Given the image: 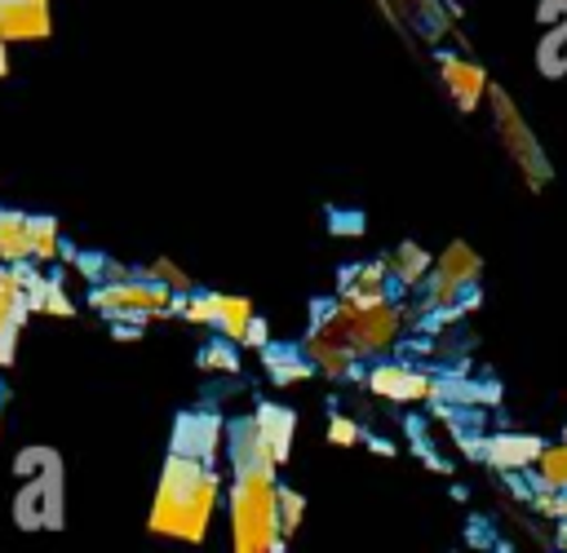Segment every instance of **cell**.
<instances>
[{
	"mask_svg": "<svg viewBox=\"0 0 567 553\" xmlns=\"http://www.w3.org/2000/svg\"><path fill=\"white\" fill-rule=\"evenodd\" d=\"M217 495H221V478H217L213 465L168 451L164 473H159V487H155V500H151L146 526L155 535L177 540V544H199L208 535Z\"/></svg>",
	"mask_w": 567,
	"mask_h": 553,
	"instance_id": "6da1fadb",
	"label": "cell"
},
{
	"mask_svg": "<svg viewBox=\"0 0 567 553\" xmlns=\"http://www.w3.org/2000/svg\"><path fill=\"white\" fill-rule=\"evenodd\" d=\"M230 553H284L279 482L270 465L230 469Z\"/></svg>",
	"mask_w": 567,
	"mask_h": 553,
	"instance_id": "7a4b0ae2",
	"label": "cell"
},
{
	"mask_svg": "<svg viewBox=\"0 0 567 553\" xmlns=\"http://www.w3.org/2000/svg\"><path fill=\"white\" fill-rule=\"evenodd\" d=\"M487 102H492V128H496V142L505 146V155H509V159H514V168L523 173L527 190H540V186L549 181V164H545V150H540V142H536L532 124L518 115L514 97H509L501 84H492V88H487Z\"/></svg>",
	"mask_w": 567,
	"mask_h": 553,
	"instance_id": "3957f363",
	"label": "cell"
},
{
	"mask_svg": "<svg viewBox=\"0 0 567 553\" xmlns=\"http://www.w3.org/2000/svg\"><path fill=\"white\" fill-rule=\"evenodd\" d=\"M89 305L102 310L115 323H137L142 327V323L168 314L173 292L159 288V283H151V279H142V274H133V279H120V283H97L93 296H89Z\"/></svg>",
	"mask_w": 567,
	"mask_h": 553,
	"instance_id": "277c9868",
	"label": "cell"
},
{
	"mask_svg": "<svg viewBox=\"0 0 567 553\" xmlns=\"http://www.w3.org/2000/svg\"><path fill=\"white\" fill-rule=\"evenodd\" d=\"M478 270H483V261L470 243H461V239L447 243L443 257H434V270L425 274V314L461 305V292H474V283H478Z\"/></svg>",
	"mask_w": 567,
	"mask_h": 553,
	"instance_id": "5b68a950",
	"label": "cell"
},
{
	"mask_svg": "<svg viewBox=\"0 0 567 553\" xmlns=\"http://www.w3.org/2000/svg\"><path fill=\"white\" fill-rule=\"evenodd\" d=\"M337 301V296H332ZM403 323H408V314H403V305H377V310H346V305H337V327H341V336L350 341V349L363 358V354H381V349H390L399 336H403Z\"/></svg>",
	"mask_w": 567,
	"mask_h": 553,
	"instance_id": "8992f818",
	"label": "cell"
},
{
	"mask_svg": "<svg viewBox=\"0 0 567 553\" xmlns=\"http://www.w3.org/2000/svg\"><path fill=\"white\" fill-rule=\"evenodd\" d=\"M363 385L377 398H390V403H439V376H430V372H421L412 363H399V358L372 363Z\"/></svg>",
	"mask_w": 567,
	"mask_h": 553,
	"instance_id": "52a82bcc",
	"label": "cell"
},
{
	"mask_svg": "<svg viewBox=\"0 0 567 553\" xmlns=\"http://www.w3.org/2000/svg\"><path fill=\"white\" fill-rule=\"evenodd\" d=\"M226 447V425L217 411H182L177 425H173V456H190V460H204L217 469V456Z\"/></svg>",
	"mask_w": 567,
	"mask_h": 553,
	"instance_id": "ba28073f",
	"label": "cell"
},
{
	"mask_svg": "<svg viewBox=\"0 0 567 553\" xmlns=\"http://www.w3.org/2000/svg\"><path fill=\"white\" fill-rule=\"evenodd\" d=\"M62 469V465H58ZM49 469L31 482H22L18 500H13V518L18 526L27 531H40V526H62V473Z\"/></svg>",
	"mask_w": 567,
	"mask_h": 553,
	"instance_id": "9c48e42d",
	"label": "cell"
},
{
	"mask_svg": "<svg viewBox=\"0 0 567 553\" xmlns=\"http://www.w3.org/2000/svg\"><path fill=\"white\" fill-rule=\"evenodd\" d=\"M337 305H346V310L390 305V270H385V257H372L363 265H346L341 279H337Z\"/></svg>",
	"mask_w": 567,
	"mask_h": 553,
	"instance_id": "30bf717a",
	"label": "cell"
},
{
	"mask_svg": "<svg viewBox=\"0 0 567 553\" xmlns=\"http://www.w3.org/2000/svg\"><path fill=\"white\" fill-rule=\"evenodd\" d=\"M439 75H443V88H447L452 106H461V111H478V102H483V97H487V88H492L487 71H483L478 62H470V58L452 53V49H443V53H439Z\"/></svg>",
	"mask_w": 567,
	"mask_h": 553,
	"instance_id": "8fae6325",
	"label": "cell"
},
{
	"mask_svg": "<svg viewBox=\"0 0 567 553\" xmlns=\"http://www.w3.org/2000/svg\"><path fill=\"white\" fill-rule=\"evenodd\" d=\"M252 425H257V438H261V451L275 469L288 465L292 456V434H297V411L292 407H279V403H257L252 407Z\"/></svg>",
	"mask_w": 567,
	"mask_h": 553,
	"instance_id": "7c38bea8",
	"label": "cell"
},
{
	"mask_svg": "<svg viewBox=\"0 0 567 553\" xmlns=\"http://www.w3.org/2000/svg\"><path fill=\"white\" fill-rule=\"evenodd\" d=\"M53 31L49 0H0V44L9 40H44Z\"/></svg>",
	"mask_w": 567,
	"mask_h": 553,
	"instance_id": "4fadbf2b",
	"label": "cell"
},
{
	"mask_svg": "<svg viewBox=\"0 0 567 553\" xmlns=\"http://www.w3.org/2000/svg\"><path fill=\"white\" fill-rule=\"evenodd\" d=\"M545 442L536 434H487V447H483V460L496 469V473H523L540 460Z\"/></svg>",
	"mask_w": 567,
	"mask_h": 553,
	"instance_id": "5bb4252c",
	"label": "cell"
},
{
	"mask_svg": "<svg viewBox=\"0 0 567 553\" xmlns=\"http://www.w3.org/2000/svg\"><path fill=\"white\" fill-rule=\"evenodd\" d=\"M385 270H390V279L399 283V288H421L425 283V274L434 270V257L421 248V243H412V239H403V243H394L390 252H385Z\"/></svg>",
	"mask_w": 567,
	"mask_h": 553,
	"instance_id": "9a60e30c",
	"label": "cell"
},
{
	"mask_svg": "<svg viewBox=\"0 0 567 553\" xmlns=\"http://www.w3.org/2000/svg\"><path fill=\"white\" fill-rule=\"evenodd\" d=\"M261 367L270 385H301L315 376V363L301 354V345H275V341L261 349Z\"/></svg>",
	"mask_w": 567,
	"mask_h": 553,
	"instance_id": "2e32d148",
	"label": "cell"
},
{
	"mask_svg": "<svg viewBox=\"0 0 567 553\" xmlns=\"http://www.w3.org/2000/svg\"><path fill=\"white\" fill-rule=\"evenodd\" d=\"M0 261L27 265L31 261V212L0 208Z\"/></svg>",
	"mask_w": 567,
	"mask_h": 553,
	"instance_id": "e0dca14e",
	"label": "cell"
},
{
	"mask_svg": "<svg viewBox=\"0 0 567 553\" xmlns=\"http://www.w3.org/2000/svg\"><path fill=\"white\" fill-rule=\"evenodd\" d=\"M252 319H257V310H252V296H230V292H217V310H213V327L221 332V341H230V345H239Z\"/></svg>",
	"mask_w": 567,
	"mask_h": 553,
	"instance_id": "ac0fdd59",
	"label": "cell"
},
{
	"mask_svg": "<svg viewBox=\"0 0 567 553\" xmlns=\"http://www.w3.org/2000/svg\"><path fill=\"white\" fill-rule=\"evenodd\" d=\"M532 491H567V442L545 447L536 460V473H527Z\"/></svg>",
	"mask_w": 567,
	"mask_h": 553,
	"instance_id": "d6986e66",
	"label": "cell"
},
{
	"mask_svg": "<svg viewBox=\"0 0 567 553\" xmlns=\"http://www.w3.org/2000/svg\"><path fill=\"white\" fill-rule=\"evenodd\" d=\"M142 279H151V283H159V288H168L173 296H190L195 292V283H190V274L182 270V265H173L168 257H159V261H151L146 270H137Z\"/></svg>",
	"mask_w": 567,
	"mask_h": 553,
	"instance_id": "ffe728a7",
	"label": "cell"
},
{
	"mask_svg": "<svg viewBox=\"0 0 567 553\" xmlns=\"http://www.w3.org/2000/svg\"><path fill=\"white\" fill-rule=\"evenodd\" d=\"M31 257L44 265L53 257H62V234L53 217H31Z\"/></svg>",
	"mask_w": 567,
	"mask_h": 553,
	"instance_id": "44dd1931",
	"label": "cell"
},
{
	"mask_svg": "<svg viewBox=\"0 0 567 553\" xmlns=\"http://www.w3.org/2000/svg\"><path fill=\"white\" fill-rule=\"evenodd\" d=\"M199 367H204V372H217V376H235V372H239V345L213 336V341L199 349Z\"/></svg>",
	"mask_w": 567,
	"mask_h": 553,
	"instance_id": "7402d4cb",
	"label": "cell"
},
{
	"mask_svg": "<svg viewBox=\"0 0 567 553\" xmlns=\"http://www.w3.org/2000/svg\"><path fill=\"white\" fill-rule=\"evenodd\" d=\"M301 518H306V495L297 487L279 482V540H292L297 526H301Z\"/></svg>",
	"mask_w": 567,
	"mask_h": 553,
	"instance_id": "603a6c76",
	"label": "cell"
},
{
	"mask_svg": "<svg viewBox=\"0 0 567 553\" xmlns=\"http://www.w3.org/2000/svg\"><path fill=\"white\" fill-rule=\"evenodd\" d=\"M62 460H58V451H49V447H27V451H18L13 456V473L22 478V482H31V478H40V473H49V469H58Z\"/></svg>",
	"mask_w": 567,
	"mask_h": 553,
	"instance_id": "cb8c5ba5",
	"label": "cell"
},
{
	"mask_svg": "<svg viewBox=\"0 0 567 553\" xmlns=\"http://www.w3.org/2000/svg\"><path fill=\"white\" fill-rule=\"evenodd\" d=\"M332 447H359L363 442V429L350 420V416H341V411H332L328 416V434H323Z\"/></svg>",
	"mask_w": 567,
	"mask_h": 553,
	"instance_id": "d4e9b609",
	"label": "cell"
},
{
	"mask_svg": "<svg viewBox=\"0 0 567 553\" xmlns=\"http://www.w3.org/2000/svg\"><path fill=\"white\" fill-rule=\"evenodd\" d=\"M239 345H248V349H257V354L270 345V327H266V319H261V314L248 323V332H244V341H239Z\"/></svg>",
	"mask_w": 567,
	"mask_h": 553,
	"instance_id": "484cf974",
	"label": "cell"
},
{
	"mask_svg": "<svg viewBox=\"0 0 567 553\" xmlns=\"http://www.w3.org/2000/svg\"><path fill=\"white\" fill-rule=\"evenodd\" d=\"M532 513H540V518H554L558 522V491H532Z\"/></svg>",
	"mask_w": 567,
	"mask_h": 553,
	"instance_id": "4316f807",
	"label": "cell"
},
{
	"mask_svg": "<svg viewBox=\"0 0 567 553\" xmlns=\"http://www.w3.org/2000/svg\"><path fill=\"white\" fill-rule=\"evenodd\" d=\"M111 336H115V341H133V336H142V327H137V323H115Z\"/></svg>",
	"mask_w": 567,
	"mask_h": 553,
	"instance_id": "83f0119b",
	"label": "cell"
},
{
	"mask_svg": "<svg viewBox=\"0 0 567 553\" xmlns=\"http://www.w3.org/2000/svg\"><path fill=\"white\" fill-rule=\"evenodd\" d=\"M368 447H372V451H377V456H394V442H385V438H372V442H368Z\"/></svg>",
	"mask_w": 567,
	"mask_h": 553,
	"instance_id": "f1b7e54d",
	"label": "cell"
},
{
	"mask_svg": "<svg viewBox=\"0 0 567 553\" xmlns=\"http://www.w3.org/2000/svg\"><path fill=\"white\" fill-rule=\"evenodd\" d=\"M554 544L567 553V522H558V531H554Z\"/></svg>",
	"mask_w": 567,
	"mask_h": 553,
	"instance_id": "f546056e",
	"label": "cell"
},
{
	"mask_svg": "<svg viewBox=\"0 0 567 553\" xmlns=\"http://www.w3.org/2000/svg\"><path fill=\"white\" fill-rule=\"evenodd\" d=\"M558 522H567V491H558Z\"/></svg>",
	"mask_w": 567,
	"mask_h": 553,
	"instance_id": "4dcf8cb0",
	"label": "cell"
},
{
	"mask_svg": "<svg viewBox=\"0 0 567 553\" xmlns=\"http://www.w3.org/2000/svg\"><path fill=\"white\" fill-rule=\"evenodd\" d=\"M4 75H9V49L0 44V80H4Z\"/></svg>",
	"mask_w": 567,
	"mask_h": 553,
	"instance_id": "1f68e13d",
	"label": "cell"
},
{
	"mask_svg": "<svg viewBox=\"0 0 567 553\" xmlns=\"http://www.w3.org/2000/svg\"><path fill=\"white\" fill-rule=\"evenodd\" d=\"M563 442H567V425H563Z\"/></svg>",
	"mask_w": 567,
	"mask_h": 553,
	"instance_id": "d6a6232c",
	"label": "cell"
}]
</instances>
